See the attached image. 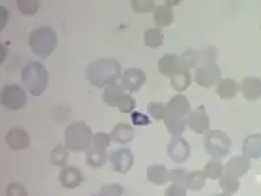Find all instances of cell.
<instances>
[{
  "label": "cell",
  "instance_id": "2e32d148",
  "mask_svg": "<svg viewBox=\"0 0 261 196\" xmlns=\"http://www.w3.org/2000/svg\"><path fill=\"white\" fill-rule=\"evenodd\" d=\"M250 168H251V162H250V158H247L246 155H236V157H233L225 166L227 174H231V175H234L237 178L243 177Z\"/></svg>",
  "mask_w": 261,
  "mask_h": 196
},
{
  "label": "cell",
  "instance_id": "277c9868",
  "mask_svg": "<svg viewBox=\"0 0 261 196\" xmlns=\"http://www.w3.org/2000/svg\"><path fill=\"white\" fill-rule=\"evenodd\" d=\"M57 33L51 27H40L31 31L30 48L40 58H47L57 47Z\"/></svg>",
  "mask_w": 261,
  "mask_h": 196
},
{
  "label": "cell",
  "instance_id": "3957f363",
  "mask_svg": "<svg viewBox=\"0 0 261 196\" xmlns=\"http://www.w3.org/2000/svg\"><path fill=\"white\" fill-rule=\"evenodd\" d=\"M93 134L84 122H75L65 129V147L69 151H88L92 147Z\"/></svg>",
  "mask_w": 261,
  "mask_h": 196
},
{
  "label": "cell",
  "instance_id": "8fae6325",
  "mask_svg": "<svg viewBox=\"0 0 261 196\" xmlns=\"http://www.w3.org/2000/svg\"><path fill=\"white\" fill-rule=\"evenodd\" d=\"M187 124L188 127L196 134H205L209 131V116H207L206 110H205V106H198L195 110L189 113L188 119H187Z\"/></svg>",
  "mask_w": 261,
  "mask_h": 196
},
{
  "label": "cell",
  "instance_id": "8d00e7d4",
  "mask_svg": "<svg viewBox=\"0 0 261 196\" xmlns=\"http://www.w3.org/2000/svg\"><path fill=\"white\" fill-rule=\"evenodd\" d=\"M124 189L120 184H103L97 196H122Z\"/></svg>",
  "mask_w": 261,
  "mask_h": 196
},
{
  "label": "cell",
  "instance_id": "4fadbf2b",
  "mask_svg": "<svg viewBox=\"0 0 261 196\" xmlns=\"http://www.w3.org/2000/svg\"><path fill=\"white\" fill-rule=\"evenodd\" d=\"M60 182H61L64 188L75 189V188H78L79 185H82V182H84V175H82L81 170L76 168V166L67 165L61 170Z\"/></svg>",
  "mask_w": 261,
  "mask_h": 196
},
{
  "label": "cell",
  "instance_id": "e575fe53",
  "mask_svg": "<svg viewBox=\"0 0 261 196\" xmlns=\"http://www.w3.org/2000/svg\"><path fill=\"white\" fill-rule=\"evenodd\" d=\"M181 61H182L184 65L188 68V69L199 65V52H198V49H187L182 55H181Z\"/></svg>",
  "mask_w": 261,
  "mask_h": 196
},
{
  "label": "cell",
  "instance_id": "83f0119b",
  "mask_svg": "<svg viewBox=\"0 0 261 196\" xmlns=\"http://www.w3.org/2000/svg\"><path fill=\"white\" fill-rule=\"evenodd\" d=\"M206 175L205 172L200 171V170H195V171L188 172V177H187V189L191 190H200L205 184H206Z\"/></svg>",
  "mask_w": 261,
  "mask_h": 196
},
{
  "label": "cell",
  "instance_id": "f1b7e54d",
  "mask_svg": "<svg viewBox=\"0 0 261 196\" xmlns=\"http://www.w3.org/2000/svg\"><path fill=\"white\" fill-rule=\"evenodd\" d=\"M203 172H205L206 178L212 179V181H216V179H220V178L223 177V174H225V165L218 158H212L205 165Z\"/></svg>",
  "mask_w": 261,
  "mask_h": 196
},
{
  "label": "cell",
  "instance_id": "9a60e30c",
  "mask_svg": "<svg viewBox=\"0 0 261 196\" xmlns=\"http://www.w3.org/2000/svg\"><path fill=\"white\" fill-rule=\"evenodd\" d=\"M167 111L171 113V115H175V116L179 117H187V119H188L189 113L192 110H191L189 100L187 99L185 95H175V96L167 103Z\"/></svg>",
  "mask_w": 261,
  "mask_h": 196
},
{
  "label": "cell",
  "instance_id": "836d02e7",
  "mask_svg": "<svg viewBox=\"0 0 261 196\" xmlns=\"http://www.w3.org/2000/svg\"><path fill=\"white\" fill-rule=\"evenodd\" d=\"M110 143H112V137L110 134L102 133L99 131L96 134H93V140H92V148H96V150H103L106 151L109 148Z\"/></svg>",
  "mask_w": 261,
  "mask_h": 196
},
{
  "label": "cell",
  "instance_id": "44dd1931",
  "mask_svg": "<svg viewBox=\"0 0 261 196\" xmlns=\"http://www.w3.org/2000/svg\"><path fill=\"white\" fill-rule=\"evenodd\" d=\"M243 155L247 158H261V134H250L246 137L242 147Z\"/></svg>",
  "mask_w": 261,
  "mask_h": 196
},
{
  "label": "cell",
  "instance_id": "1f68e13d",
  "mask_svg": "<svg viewBox=\"0 0 261 196\" xmlns=\"http://www.w3.org/2000/svg\"><path fill=\"white\" fill-rule=\"evenodd\" d=\"M198 52H199L200 67L209 65V64H215V61H216V58H218L219 55L218 48H215V47H207V48L198 49Z\"/></svg>",
  "mask_w": 261,
  "mask_h": 196
},
{
  "label": "cell",
  "instance_id": "5b68a950",
  "mask_svg": "<svg viewBox=\"0 0 261 196\" xmlns=\"http://www.w3.org/2000/svg\"><path fill=\"white\" fill-rule=\"evenodd\" d=\"M203 147L213 158H225L226 155L230 153L231 140L222 130H209L207 133H205Z\"/></svg>",
  "mask_w": 261,
  "mask_h": 196
},
{
  "label": "cell",
  "instance_id": "4dcf8cb0",
  "mask_svg": "<svg viewBox=\"0 0 261 196\" xmlns=\"http://www.w3.org/2000/svg\"><path fill=\"white\" fill-rule=\"evenodd\" d=\"M68 150L65 146H61V144H58L57 147L53 150V153H51V161H53V164L57 166H67L68 164V158H69V154H68Z\"/></svg>",
  "mask_w": 261,
  "mask_h": 196
},
{
  "label": "cell",
  "instance_id": "f6af8a7d",
  "mask_svg": "<svg viewBox=\"0 0 261 196\" xmlns=\"http://www.w3.org/2000/svg\"><path fill=\"white\" fill-rule=\"evenodd\" d=\"M0 49H2V51H0V61L3 62L5 61V57H6V44H2V45H0Z\"/></svg>",
  "mask_w": 261,
  "mask_h": 196
},
{
  "label": "cell",
  "instance_id": "bcb514c9",
  "mask_svg": "<svg viewBox=\"0 0 261 196\" xmlns=\"http://www.w3.org/2000/svg\"><path fill=\"white\" fill-rule=\"evenodd\" d=\"M211 196H231V195H229V193H225V192H223V193H218V195H211Z\"/></svg>",
  "mask_w": 261,
  "mask_h": 196
},
{
  "label": "cell",
  "instance_id": "d590c367",
  "mask_svg": "<svg viewBox=\"0 0 261 196\" xmlns=\"http://www.w3.org/2000/svg\"><path fill=\"white\" fill-rule=\"evenodd\" d=\"M17 6L21 14H24V16H33L38 10L40 3L37 0H18Z\"/></svg>",
  "mask_w": 261,
  "mask_h": 196
},
{
  "label": "cell",
  "instance_id": "52a82bcc",
  "mask_svg": "<svg viewBox=\"0 0 261 196\" xmlns=\"http://www.w3.org/2000/svg\"><path fill=\"white\" fill-rule=\"evenodd\" d=\"M195 82L202 88H211L213 85H218L222 79V71L216 64H209L203 67H198L195 69L194 75Z\"/></svg>",
  "mask_w": 261,
  "mask_h": 196
},
{
  "label": "cell",
  "instance_id": "f546056e",
  "mask_svg": "<svg viewBox=\"0 0 261 196\" xmlns=\"http://www.w3.org/2000/svg\"><path fill=\"white\" fill-rule=\"evenodd\" d=\"M220 188L225 193H229V195L236 193L240 188V181L237 177L226 172V174H223V177L220 178Z\"/></svg>",
  "mask_w": 261,
  "mask_h": 196
},
{
  "label": "cell",
  "instance_id": "cb8c5ba5",
  "mask_svg": "<svg viewBox=\"0 0 261 196\" xmlns=\"http://www.w3.org/2000/svg\"><path fill=\"white\" fill-rule=\"evenodd\" d=\"M239 92V83L236 80L226 78V79H220L218 85H216V95H219L220 99H233Z\"/></svg>",
  "mask_w": 261,
  "mask_h": 196
},
{
  "label": "cell",
  "instance_id": "ac0fdd59",
  "mask_svg": "<svg viewBox=\"0 0 261 196\" xmlns=\"http://www.w3.org/2000/svg\"><path fill=\"white\" fill-rule=\"evenodd\" d=\"M239 89L247 100H257L261 98V79L244 78L239 86Z\"/></svg>",
  "mask_w": 261,
  "mask_h": 196
},
{
  "label": "cell",
  "instance_id": "7402d4cb",
  "mask_svg": "<svg viewBox=\"0 0 261 196\" xmlns=\"http://www.w3.org/2000/svg\"><path fill=\"white\" fill-rule=\"evenodd\" d=\"M123 96H124V88L120 83H116L115 82V83H110L109 86L105 88L103 102L108 106H112V107L119 106Z\"/></svg>",
  "mask_w": 261,
  "mask_h": 196
},
{
  "label": "cell",
  "instance_id": "f35d334b",
  "mask_svg": "<svg viewBox=\"0 0 261 196\" xmlns=\"http://www.w3.org/2000/svg\"><path fill=\"white\" fill-rule=\"evenodd\" d=\"M132 7H133L134 12L140 13H148L151 10H155V5L152 0H133Z\"/></svg>",
  "mask_w": 261,
  "mask_h": 196
},
{
  "label": "cell",
  "instance_id": "d4e9b609",
  "mask_svg": "<svg viewBox=\"0 0 261 196\" xmlns=\"http://www.w3.org/2000/svg\"><path fill=\"white\" fill-rule=\"evenodd\" d=\"M86 165L89 168H102L106 165L108 159H109V154L108 151L103 150H96V148H89L86 151Z\"/></svg>",
  "mask_w": 261,
  "mask_h": 196
},
{
  "label": "cell",
  "instance_id": "ab89813d",
  "mask_svg": "<svg viewBox=\"0 0 261 196\" xmlns=\"http://www.w3.org/2000/svg\"><path fill=\"white\" fill-rule=\"evenodd\" d=\"M117 107H119V110L122 111V113H133L134 109H136V100L132 96L124 95Z\"/></svg>",
  "mask_w": 261,
  "mask_h": 196
},
{
  "label": "cell",
  "instance_id": "9c48e42d",
  "mask_svg": "<svg viewBox=\"0 0 261 196\" xmlns=\"http://www.w3.org/2000/svg\"><path fill=\"white\" fill-rule=\"evenodd\" d=\"M167 153L174 162H185L191 157V146L184 137H172L167 146Z\"/></svg>",
  "mask_w": 261,
  "mask_h": 196
},
{
  "label": "cell",
  "instance_id": "8992f818",
  "mask_svg": "<svg viewBox=\"0 0 261 196\" xmlns=\"http://www.w3.org/2000/svg\"><path fill=\"white\" fill-rule=\"evenodd\" d=\"M27 103L25 91L20 85L10 83L2 89V104L9 110H20Z\"/></svg>",
  "mask_w": 261,
  "mask_h": 196
},
{
  "label": "cell",
  "instance_id": "7bdbcfd3",
  "mask_svg": "<svg viewBox=\"0 0 261 196\" xmlns=\"http://www.w3.org/2000/svg\"><path fill=\"white\" fill-rule=\"evenodd\" d=\"M164 196H187V186L172 184L165 189Z\"/></svg>",
  "mask_w": 261,
  "mask_h": 196
},
{
  "label": "cell",
  "instance_id": "e0dca14e",
  "mask_svg": "<svg viewBox=\"0 0 261 196\" xmlns=\"http://www.w3.org/2000/svg\"><path fill=\"white\" fill-rule=\"evenodd\" d=\"M134 135H136V130L130 124H126V123L116 124L113 130H112V133H110L112 141L119 143V144H128V143H132L134 140Z\"/></svg>",
  "mask_w": 261,
  "mask_h": 196
},
{
  "label": "cell",
  "instance_id": "7a4b0ae2",
  "mask_svg": "<svg viewBox=\"0 0 261 196\" xmlns=\"http://www.w3.org/2000/svg\"><path fill=\"white\" fill-rule=\"evenodd\" d=\"M21 80L31 95L40 96L48 86V71L41 62H29L21 69Z\"/></svg>",
  "mask_w": 261,
  "mask_h": 196
},
{
  "label": "cell",
  "instance_id": "b9f144b4",
  "mask_svg": "<svg viewBox=\"0 0 261 196\" xmlns=\"http://www.w3.org/2000/svg\"><path fill=\"white\" fill-rule=\"evenodd\" d=\"M6 196H29L23 185L9 184L6 189Z\"/></svg>",
  "mask_w": 261,
  "mask_h": 196
},
{
  "label": "cell",
  "instance_id": "4316f807",
  "mask_svg": "<svg viewBox=\"0 0 261 196\" xmlns=\"http://www.w3.org/2000/svg\"><path fill=\"white\" fill-rule=\"evenodd\" d=\"M164 41V33L161 29L154 27V29H148L144 31V44L148 48H160Z\"/></svg>",
  "mask_w": 261,
  "mask_h": 196
},
{
  "label": "cell",
  "instance_id": "484cf974",
  "mask_svg": "<svg viewBox=\"0 0 261 196\" xmlns=\"http://www.w3.org/2000/svg\"><path fill=\"white\" fill-rule=\"evenodd\" d=\"M192 83V74L189 72L188 68L181 69L178 74H175L171 78V86L175 89L176 92H184L187 91Z\"/></svg>",
  "mask_w": 261,
  "mask_h": 196
},
{
  "label": "cell",
  "instance_id": "ffe728a7",
  "mask_svg": "<svg viewBox=\"0 0 261 196\" xmlns=\"http://www.w3.org/2000/svg\"><path fill=\"white\" fill-rule=\"evenodd\" d=\"M147 179L154 185H165L170 181V171L163 164H154L147 168Z\"/></svg>",
  "mask_w": 261,
  "mask_h": 196
},
{
  "label": "cell",
  "instance_id": "d6986e66",
  "mask_svg": "<svg viewBox=\"0 0 261 196\" xmlns=\"http://www.w3.org/2000/svg\"><path fill=\"white\" fill-rule=\"evenodd\" d=\"M164 123L167 126V129L174 137H182L184 131L187 130V117H179L171 113H165Z\"/></svg>",
  "mask_w": 261,
  "mask_h": 196
},
{
  "label": "cell",
  "instance_id": "603a6c76",
  "mask_svg": "<svg viewBox=\"0 0 261 196\" xmlns=\"http://www.w3.org/2000/svg\"><path fill=\"white\" fill-rule=\"evenodd\" d=\"M174 19H175V13H174L171 6L163 5V6L155 7V10H154V21L158 25V29L172 24Z\"/></svg>",
  "mask_w": 261,
  "mask_h": 196
},
{
  "label": "cell",
  "instance_id": "6da1fadb",
  "mask_svg": "<svg viewBox=\"0 0 261 196\" xmlns=\"http://www.w3.org/2000/svg\"><path fill=\"white\" fill-rule=\"evenodd\" d=\"M122 67L116 60L105 58L91 62L86 68V78L96 88H106L122 76Z\"/></svg>",
  "mask_w": 261,
  "mask_h": 196
},
{
  "label": "cell",
  "instance_id": "d6a6232c",
  "mask_svg": "<svg viewBox=\"0 0 261 196\" xmlns=\"http://www.w3.org/2000/svg\"><path fill=\"white\" fill-rule=\"evenodd\" d=\"M147 110L148 115L154 117L155 120H164L165 113H167V104L163 102H150L147 104Z\"/></svg>",
  "mask_w": 261,
  "mask_h": 196
},
{
  "label": "cell",
  "instance_id": "5bb4252c",
  "mask_svg": "<svg viewBox=\"0 0 261 196\" xmlns=\"http://www.w3.org/2000/svg\"><path fill=\"white\" fill-rule=\"evenodd\" d=\"M6 143L13 151H20V150H24L30 146V137L23 129L14 127V129L9 130L6 135Z\"/></svg>",
  "mask_w": 261,
  "mask_h": 196
},
{
  "label": "cell",
  "instance_id": "7c38bea8",
  "mask_svg": "<svg viewBox=\"0 0 261 196\" xmlns=\"http://www.w3.org/2000/svg\"><path fill=\"white\" fill-rule=\"evenodd\" d=\"M187 68L181 61V57L175 55V54H165L160 58L158 61V71L160 74L172 78L174 75L178 74L181 69Z\"/></svg>",
  "mask_w": 261,
  "mask_h": 196
},
{
  "label": "cell",
  "instance_id": "30bf717a",
  "mask_svg": "<svg viewBox=\"0 0 261 196\" xmlns=\"http://www.w3.org/2000/svg\"><path fill=\"white\" fill-rule=\"evenodd\" d=\"M147 76L143 69L140 68H127L120 76V85L124 91L128 92H137L141 86L146 83Z\"/></svg>",
  "mask_w": 261,
  "mask_h": 196
},
{
  "label": "cell",
  "instance_id": "60d3db41",
  "mask_svg": "<svg viewBox=\"0 0 261 196\" xmlns=\"http://www.w3.org/2000/svg\"><path fill=\"white\" fill-rule=\"evenodd\" d=\"M132 123L133 126H137V127H144V126H150V117L146 116L144 113H140V111H133L132 113Z\"/></svg>",
  "mask_w": 261,
  "mask_h": 196
},
{
  "label": "cell",
  "instance_id": "74e56055",
  "mask_svg": "<svg viewBox=\"0 0 261 196\" xmlns=\"http://www.w3.org/2000/svg\"><path fill=\"white\" fill-rule=\"evenodd\" d=\"M187 177H188V172L184 168H175V170L170 171V181L174 185L187 186Z\"/></svg>",
  "mask_w": 261,
  "mask_h": 196
},
{
  "label": "cell",
  "instance_id": "ba28073f",
  "mask_svg": "<svg viewBox=\"0 0 261 196\" xmlns=\"http://www.w3.org/2000/svg\"><path fill=\"white\" fill-rule=\"evenodd\" d=\"M109 161L112 164L113 171L119 172V174H126L132 170L134 162V155L132 150L127 147H122L115 150L113 153L109 155Z\"/></svg>",
  "mask_w": 261,
  "mask_h": 196
},
{
  "label": "cell",
  "instance_id": "ee69618b",
  "mask_svg": "<svg viewBox=\"0 0 261 196\" xmlns=\"http://www.w3.org/2000/svg\"><path fill=\"white\" fill-rule=\"evenodd\" d=\"M7 19H9V12H7L6 7L0 6V29L3 30L5 25L7 23Z\"/></svg>",
  "mask_w": 261,
  "mask_h": 196
}]
</instances>
